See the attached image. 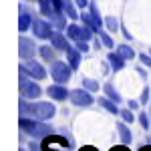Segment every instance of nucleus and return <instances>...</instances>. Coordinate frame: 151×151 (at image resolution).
Masks as SVG:
<instances>
[{"label":"nucleus","instance_id":"nucleus-15","mask_svg":"<svg viewBox=\"0 0 151 151\" xmlns=\"http://www.w3.org/2000/svg\"><path fill=\"white\" fill-rule=\"evenodd\" d=\"M81 18H83V22H85V26H89L91 30H101V26L97 24V20L93 18V14H87V12H83Z\"/></svg>","mask_w":151,"mask_h":151},{"label":"nucleus","instance_id":"nucleus-21","mask_svg":"<svg viewBox=\"0 0 151 151\" xmlns=\"http://www.w3.org/2000/svg\"><path fill=\"white\" fill-rule=\"evenodd\" d=\"M105 93H107V97H109L111 101H115V103H121V95L115 91V87H113V85H105Z\"/></svg>","mask_w":151,"mask_h":151},{"label":"nucleus","instance_id":"nucleus-25","mask_svg":"<svg viewBox=\"0 0 151 151\" xmlns=\"http://www.w3.org/2000/svg\"><path fill=\"white\" fill-rule=\"evenodd\" d=\"M99 35H101V40H103L105 47H109V48L113 47V40H111V36H109V35H105L103 30H99Z\"/></svg>","mask_w":151,"mask_h":151},{"label":"nucleus","instance_id":"nucleus-31","mask_svg":"<svg viewBox=\"0 0 151 151\" xmlns=\"http://www.w3.org/2000/svg\"><path fill=\"white\" fill-rule=\"evenodd\" d=\"M141 63H143V65H149V67H151V57H147V55H141Z\"/></svg>","mask_w":151,"mask_h":151},{"label":"nucleus","instance_id":"nucleus-32","mask_svg":"<svg viewBox=\"0 0 151 151\" xmlns=\"http://www.w3.org/2000/svg\"><path fill=\"white\" fill-rule=\"evenodd\" d=\"M77 4H79L81 8H85V6H87V0H77Z\"/></svg>","mask_w":151,"mask_h":151},{"label":"nucleus","instance_id":"nucleus-27","mask_svg":"<svg viewBox=\"0 0 151 151\" xmlns=\"http://www.w3.org/2000/svg\"><path fill=\"white\" fill-rule=\"evenodd\" d=\"M139 121H141V125H143V129L149 127V119H147V115H145V113H141V115H139Z\"/></svg>","mask_w":151,"mask_h":151},{"label":"nucleus","instance_id":"nucleus-22","mask_svg":"<svg viewBox=\"0 0 151 151\" xmlns=\"http://www.w3.org/2000/svg\"><path fill=\"white\" fill-rule=\"evenodd\" d=\"M55 47H40L38 48V52H40V57L45 58V60H48V63H52V58H55V50H52Z\"/></svg>","mask_w":151,"mask_h":151},{"label":"nucleus","instance_id":"nucleus-6","mask_svg":"<svg viewBox=\"0 0 151 151\" xmlns=\"http://www.w3.org/2000/svg\"><path fill=\"white\" fill-rule=\"evenodd\" d=\"M70 101L79 107H89L93 103V97H91V91H87V89H75V91H70Z\"/></svg>","mask_w":151,"mask_h":151},{"label":"nucleus","instance_id":"nucleus-8","mask_svg":"<svg viewBox=\"0 0 151 151\" xmlns=\"http://www.w3.org/2000/svg\"><path fill=\"white\" fill-rule=\"evenodd\" d=\"M35 52H36L35 42H32L30 38H20V58H24V60H30Z\"/></svg>","mask_w":151,"mask_h":151},{"label":"nucleus","instance_id":"nucleus-35","mask_svg":"<svg viewBox=\"0 0 151 151\" xmlns=\"http://www.w3.org/2000/svg\"><path fill=\"white\" fill-rule=\"evenodd\" d=\"M111 151H129V149H125V147H115V149H111Z\"/></svg>","mask_w":151,"mask_h":151},{"label":"nucleus","instance_id":"nucleus-7","mask_svg":"<svg viewBox=\"0 0 151 151\" xmlns=\"http://www.w3.org/2000/svg\"><path fill=\"white\" fill-rule=\"evenodd\" d=\"M50 26L52 24L45 22V20H35L32 22V32H35V36H38V38H50Z\"/></svg>","mask_w":151,"mask_h":151},{"label":"nucleus","instance_id":"nucleus-23","mask_svg":"<svg viewBox=\"0 0 151 151\" xmlns=\"http://www.w3.org/2000/svg\"><path fill=\"white\" fill-rule=\"evenodd\" d=\"M83 87L87 91H99V83L93 81V79H83Z\"/></svg>","mask_w":151,"mask_h":151},{"label":"nucleus","instance_id":"nucleus-29","mask_svg":"<svg viewBox=\"0 0 151 151\" xmlns=\"http://www.w3.org/2000/svg\"><path fill=\"white\" fill-rule=\"evenodd\" d=\"M121 117H123L125 121H129V123L133 121V113H131V111H121Z\"/></svg>","mask_w":151,"mask_h":151},{"label":"nucleus","instance_id":"nucleus-4","mask_svg":"<svg viewBox=\"0 0 151 151\" xmlns=\"http://www.w3.org/2000/svg\"><path fill=\"white\" fill-rule=\"evenodd\" d=\"M20 75H24V77H32V79H45L47 77V70H45V67L42 65H38V63H35V60H28L24 67H20Z\"/></svg>","mask_w":151,"mask_h":151},{"label":"nucleus","instance_id":"nucleus-3","mask_svg":"<svg viewBox=\"0 0 151 151\" xmlns=\"http://www.w3.org/2000/svg\"><path fill=\"white\" fill-rule=\"evenodd\" d=\"M70 65H67V63H58V60H55L52 65H50V75H52V81L57 83H67L70 79Z\"/></svg>","mask_w":151,"mask_h":151},{"label":"nucleus","instance_id":"nucleus-19","mask_svg":"<svg viewBox=\"0 0 151 151\" xmlns=\"http://www.w3.org/2000/svg\"><path fill=\"white\" fill-rule=\"evenodd\" d=\"M99 105H101V107H105V109H107V111H109V113H113V115H117V113H119V109H117L115 107V101H109V99H99Z\"/></svg>","mask_w":151,"mask_h":151},{"label":"nucleus","instance_id":"nucleus-10","mask_svg":"<svg viewBox=\"0 0 151 151\" xmlns=\"http://www.w3.org/2000/svg\"><path fill=\"white\" fill-rule=\"evenodd\" d=\"M50 42H52V47L57 48V50H69V40L65 38L63 35H58V32H52L50 35Z\"/></svg>","mask_w":151,"mask_h":151},{"label":"nucleus","instance_id":"nucleus-16","mask_svg":"<svg viewBox=\"0 0 151 151\" xmlns=\"http://www.w3.org/2000/svg\"><path fill=\"white\" fill-rule=\"evenodd\" d=\"M38 4H40V12H42L45 16H52V14H55L52 0H38Z\"/></svg>","mask_w":151,"mask_h":151},{"label":"nucleus","instance_id":"nucleus-18","mask_svg":"<svg viewBox=\"0 0 151 151\" xmlns=\"http://www.w3.org/2000/svg\"><path fill=\"white\" fill-rule=\"evenodd\" d=\"M50 24L57 26V28H67V22H65V18H63L60 12H55V14L50 16Z\"/></svg>","mask_w":151,"mask_h":151},{"label":"nucleus","instance_id":"nucleus-36","mask_svg":"<svg viewBox=\"0 0 151 151\" xmlns=\"http://www.w3.org/2000/svg\"><path fill=\"white\" fill-rule=\"evenodd\" d=\"M139 151H151V147H149V145H145V147H141Z\"/></svg>","mask_w":151,"mask_h":151},{"label":"nucleus","instance_id":"nucleus-24","mask_svg":"<svg viewBox=\"0 0 151 151\" xmlns=\"http://www.w3.org/2000/svg\"><path fill=\"white\" fill-rule=\"evenodd\" d=\"M105 24H107L109 30H117V28H119V22H117V18H113V16L105 18Z\"/></svg>","mask_w":151,"mask_h":151},{"label":"nucleus","instance_id":"nucleus-26","mask_svg":"<svg viewBox=\"0 0 151 151\" xmlns=\"http://www.w3.org/2000/svg\"><path fill=\"white\" fill-rule=\"evenodd\" d=\"M65 12L69 14L70 18H77V16H79V14H77V10H75V6H73V4H69V2L65 4Z\"/></svg>","mask_w":151,"mask_h":151},{"label":"nucleus","instance_id":"nucleus-9","mask_svg":"<svg viewBox=\"0 0 151 151\" xmlns=\"http://www.w3.org/2000/svg\"><path fill=\"white\" fill-rule=\"evenodd\" d=\"M47 93H48V97H50V99H55V101H65V99L70 95L69 91L60 85V83H58V85H50Z\"/></svg>","mask_w":151,"mask_h":151},{"label":"nucleus","instance_id":"nucleus-20","mask_svg":"<svg viewBox=\"0 0 151 151\" xmlns=\"http://www.w3.org/2000/svg\"><path fill=\"white\" fill-rule=\"evenodd\" d=\"M117 52H119L121 57L125 58V60H127V58H135V52H133V48H129L127 45H119V47H117Z\"/></svg>","mask_w":151,"mask_h":151},{"label":"nucleus","instance_id":"nucleus-11","mask_svg":"<svg viewBox=\"0 0 151 151\" xmlns=\"http://www.w3.org/2000/svg\"><path fill=\"white\" fill-rule=\"evenodd\" d=\"M20 18H18V28H20V30H28V28H30V26H32V22H35V20H32V18H30V14H28V12H26V8H20Z\"/></svg>","mask_w":151,"mask_h":151},{"label":"nucleus","instance_id":"nucleus-1","mask_svg":"<svg viewBox=\"0 0 151 151\" xmlns=\"http://www.w3.org/2000/svg\"><path fill=\"white\" fill-rule=\"evenodd\" d=\"M55 113H57V109L52 107L50 103H24V101H20V115H28L32 117V119H38V121H47V119H52L55 117Z\"/></svg>","mask_w":151,"mask_h":151},{"label":"nucleus","instance_id":"nucleus-33","mask_svg":"<svg viewBox=\"0 0 151 151\" xmlns=\"http://www.w3.org/2000/svg\"><path fill=\"white\" fill-rule=\"evenodd\" d=\"M129 107L131 109H137V101H129Z\"/></svg>","mask_w":151,"mask_h":151},{"label":"nucleus","instance_id":"nucleus-13","mask_svg":"<svg viewBox=\"0 0 151 151\" xmlns=\"http://www.w3.org/2000/svg\"><path fill=\"white\" fill-rule=\"evenodd\" d=\"M67 58H69V65L73 69H79V65H81V55H79V50H75V48H70L67 50Z\"/></svg>","mask_w":151,"mask_h":151},{"label":"nucleus","instance_id":"nucleus-14","mask_svg":"<svg viewBox=\"0 0 151 151\" xmlns=\"http://www.w3.org/2000/svg\"><path fill=\"white\" fill-rule=\"evenodd\" d=\"M67 30H69V36L75 40V42H77V40H83V28H81V26H77V24H69Z\"/></svg>","mask_w":151,"mask_h":151},{"label":"nucleus","instance_id":"nucleus-28","mask_svg":"<svg viewBox=\"0 0 151 151\" xmlns=\"http://www.w3.org/2000/svg\"><path fill=\"white\" fill-rule=\"evenodd\" d=\"M77 47H79V50H89V45H87V40H77Z\"/></svg>","mask_w":151,"mask_h":151},{"label":"nucleus","instance_id":"nucleus-2","mask_svg":"<svg viewBox=\"0 0 151 151\" xmlns=\"http://www.w3.org/2000/svg\"><path fill=\"white\" fill-rule=\"evenodd\" d=\"M36 121H38V119H36ZM36 121H32V117H30V119L22 117V119H20V127H22L28 135L36 137V139H42V137H47V135H50V133H52V127H50V125L36 123Z\"/></svg>","mask_w":151,"mask_h":151},{"label":"nucleus","instance_id":"nucleus-30","mask_svg":"<svg viewBox=\"0 0 151 151\" xmlns=\"http://www.w3.org/2000/svg\"><path fill=\"white\" fill-rule=\"evenodd\" d=\"M147 101H149V89H145L141 95V103H147Z\"/></svg>","mask_w":151,"mask_h":151},{"label":"nucleus","instance_id":"nucleus-12","mask_svg":"<svg viewBox=\"0 0 151 151\" xmlns=\"http://www.w3.org/2000/svg\"><path fill=\"white\" fill-rule=\"evenodd\" d=\"M107 58H109V63H111L113 70H121L123 67H125V58L121 57L119 52H111V55H109Z\"/></svg>","mask_w":151,"mask_h":151},{"label":"nucleus","instance_id":"nucleus-17","mask_svg":"<svg viewBox=\"0 0 151 151\" xmlns=\"http://www.w3.org/2000/svg\"><path fill=\"white\" fill-rule=\"evenodd\" d=\"M117 131H119V135H121V141H123V143H131V131H129L123 123H117Z\"/></svg>","mask_w":151,"mask_h":151},{"label":"nucleus","instance_id":"nucleus-5","mask_svg":"<svg viewBox=\"0 0 151 151\" xmlns=\"http://www.w3.org/2000/svg\"><path fill=\"white\" fill-rule=\"evenodd\" d=\"M40 93L42 91H40V87L36 83H30L24 75H20V95H22L24 99H36Z\"/></svg>","mask_w":151,"mask_h":151},{"label":"nucleus","instance_id":"nucleus-34","mask_svg":"<svg viewBox=\"0 0 151 151\" xmlns=\"http://www.w3.org/2000/svg\"><path fill=\"white\" fill-rule=\"evenodd\" d=\"M81 151H97V149H95V147H83Z\"/></svg>","mask_w":151,"mask_h":151}]
</instances>
